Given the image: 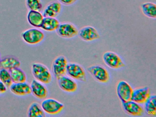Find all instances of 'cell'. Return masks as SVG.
<instances>
[{"mask_svg": "<svg viewBox=\"0 0 156 117\" xmlns=\"http://www.w3.org/2000/svg\"><path fill=\"white\" fill-rule=\"evenodd\" d=\"M32 73L35 80L44 84L51 82L52 76L48 68L40 63H34L32 65Z\"/></svg>", "mask_w": 156, "mask_h": 117, "instance_id": "cell-1", "label": "cell"}, {"mask_svg": "<svg viewBox=\"0 0 156 117\" xmlns=\"http://www.w3.org/2000/svg\"><path fill=\"white\" fill-rule=\"evenodd\" d=\"M22 38L23 41L30 45H36L42 42L44 38L43 32L38 28H31L23 32Z\"/></svg>", "mask_w": 156, "mask_h": 117, "instance_id": "cell-2", "label": "cell"}, {"mask_svg": "<svg viewBox=\"0 0 156 117\" xmlns=\"http://www.w3.org/2000/svg\"><path fill=\"white\" fill-rule=\"evenodd\" d=\"M66 74L73 79L82 82L86 81V73L84 69L81 65L76 63H68L66 66Z\"/></svg>", "mask_w": 156, "mask_h": 117, "instance_id": "cell-3", "label": "cell"}, {"mask_svg": "<svg viewBox=\"0 0 156 117\" xmlns=\"http://www.w3.org/2000/svg\"><path fill=\"white\" fill-rule=\"evenodd\" d=\"M41 106L44 112L50 115L59 114L64 108L63 103L53 98L44 99Z\"/></svg>", "mask_w": 156, "mask_h": 117, "instance_id": "cell-4", "label": "cell"}, {"mask_svg": "<svg viewBox=\"0 0 156 117\" xmlns=\"http://www.w3.org/2000/svg\"><path fill=\"white\" fill-rule=\"evenodd\" d=\"M87 69L96 81L102 83H106L109 81V72L104 67L100 65H94L89 67Z\"/></svg>", "mask_w": 156, "mask_h": 117, "instance_id": "cell-5", "label": "cell"}, {"mask_svg": "<svg viewBox=\"0 0 156 117\" xmlns=\"http://www.w3.org/2000/svg\"><path fill=\"white\" fill-rule=\"evenodd\" d=\"M57 34L64 38H71L78 35V28L73 24L71 23H60L56 30Z\"/></svg>", "mask_w": 156, "mask_h": 117, "instance_id": "cell-6", "label": "cell"}, {"mask_svg": "<svg viewBox=\"0 0 156 117\" xmlns=\"http://www.w3.org/2000/svg\"><path fill=\"white\" fill-rule=\"evenodd\" d=\"M103 59L106 65L113 69H118L125 66V63L119 56L111 51H107L104 53Z\"/></svg>", "mask_w": 156, "mask_h": 117, "instance_id": "cell-7", "label": "cell"}, {"mask_svg": "<svg viewBox=\"0 0 156 117\" xmlns=\"http://www.w3.org/2000/svg\"><path fill=\"white\" fill-rule=\"evenodd\" d=\"M117 94L122 102L131 100L133 89L130 85L125 80H121L118 83Z\"/></svg>", "mask_w": 156, "mask_h": 117, "instance_id": "cell-8", "label": "cell"}, {"mask_svg": "<svg viewBox=\"0 0 156 117\" xmlns=\"http://www.w3.org/2000/svg\"><path fill=\"white\" fill-rule=\"evenodd\" d=\"M68 63L67 59L63 55L59 56L54 60L52 65V70L56 79L66 75Z\"/></svg>", "mask_w": 156, "mask_h": 117, "instance_id": "cell-9", "label": "cell"}, {"mask_svg": "<svg viewBox=\"0 0 156 117\" xmlns=\"http://www.w3.org/2000/svg\"><path fill=\"white\" fill-rule=\"evenodd\" d=\"M79 37L83 41L89 42L100 38L98 31L94 27L87 26L81 28L78 31Z\"/></svg>", "mask_w": 156, "mask_h": 117, "instance_id": "cell-10", "label": "cell"}, {"mask_svg": "<svg viewBox=\"0 0 156 117\" xmlns=\"http://www.w3.org/2000/svg\"><path fill=\"white\" fill-rule=\"evenodd\" d=\"M122 106L125 112L130 116L140 117L145 112L144 108L140 104L131 100L122 102Z\"/></svg>", "mask_w": 156, "mask_h": 117, "instance_id": "cell-11", "label": "cell"}, {"mask_svg": "<svg viewBox=\"0 0 156 117\" xmlns=\"http://www.w3.org/2000/svg\"><path fill=\"white\" fill-rule=\"evenodd\" d=\"M57 79L58 86L63 91L68 93H73L77 90V83L70 77L65 75Z\"/></svg>", "mask_w": 156, "mask_h": 117, "instance_id": "cell-12", "label": "cell"}, {"mask_svg": "<svg viewBox=\"0 0 156 117\" xmlns=\"http://www.w3.org/2000/svg\"><path fill=\"white\" fill-rule=\"evenodd\" d=\"M31 93L35 98L40 100H44L48 97V90L44 84L34 79L30 84Z\"/></svg>", "mask_w": 156, "mask_h": 117, "instance_id": "cell-13", "label": "cell"}, {"mask_svg": "<svg viewBox=\"0 0 156 117\" xmlns=\"http://www.w3.org/2000/svg\"><path fill=\"white\" fill-rule=\"evenodd\" d=\"M150 96V90L147 87L137 89L133 90L131 101L138 104H143Z\"/></svg>", "mask_w": 156, "mask_h": 117, "instance_id": "cell-14", "label": "cell"}, {"mask_svg": "<svg viewBox=\"0 0 156 117\" xmlns=\"http://www.w3.org/2000/svg\"><path fill=\"white\" fill-rule=\"evenodd\" d=\"M12 93L18 96H25L31 93L30 85L25 82L13 83L9 87Z\"/></svg>", "mask_w": 156, "mask_h": 117, "instance_id": "cell-15", "label": "cell"}, {"mask_svg": "<svg viewBox=\"0 0 156 117\" xmlns=\"http://www.w3.org/2000/svg\"><path fill=\"white\" fill-rule=\"evenodd\" d=\"M62 10V5L58 1L51 2L45 7L42 14L44 17H56Z\"/></svg>", "mask_w": 156, "mask_h": 117, "instance_id": "cell-16", "label": "cell"}, {"mask_svg": "<svg viewBox=\"0 0 156 117\" xmlns=\"http://www.w3.org/2000/svg\"><path fill=\"white\" fill-rule=\"evenodd\" d=\"M44 16L40 11H30L28 12L27 19L28 23L36 28H41Z\"/></svg>", "mask_w": 156, "mask_h": 117, "instance_id": "cell-17", "label": "cell"}, {"mask_svg": "<svg viewBox=\"0 0 156 117\" xmlns=\"http://www.w3.org/2000/svg\"><path fill=\"white\" fill-rule=\"evenodd\" d=\"M20 61L13 56H7L0 61V69H4L10 71L13 69L20 67Z\"/></svg>", "mask_w": 156, "mask_h": 117, "instance_id": "cell-18", "label": "cell"}, {"mask_svg": "<svg viewBox=\"0 0 156 117\" xmlns=\"http://www.w3.org/2000/svg\"><path fill=\"white\" fill-rule=\"evenodd\" d=\"M60 23L56 17H44L41 28L46 32L56 31Z\"/></svg>", "mask_w": 156, "mask_h": 117, "instance_id": "cell-19", "label": "cell"}, {"mask_svg": "<svg viewBox=\"0 0 156 117\" xmlns=\"http://www.w3.org/2000/svg\"><path fill=\"white\" fill-rule=\"evenodd\" d=\"M141 11L144 15L149 18H156V5L151 2H146L141 5Z\"/></svg>", "mask_w": 156, "mask_h": 117, "instance_id": "cell-20", "label": "cell"}, {"mask_svg": "<svg viewBox=\"0 0 156 117\" xmlns=\"http://www.w3.org/2000/svg\"><path fill=\"white\" fill-rule=\"evenodd\" d=\"M28 116L30 117H44L45 112L39 103L34 102L30 104L28 109Z\"/></svg>", "mask_w": 156, "mask_h": 117, "instance_id": "cell-21", "label": "cell"}, {"mask_svg": "<svg viewBox=\"0 0 156 117\" xmlns=\"http://www.w3.org/2000/svg\"><path fill=\"white\" fill-rule=\"evenodd\" d=\"M9 71L13 83H22L26 82L27 80L26 74L20 68L13 69Z\"/></svg>", "mask_w": 156, "mask_h": 117, "instance_id": "cell-22", "label": "cell"}, {"mask_svg": "<svg viewBox=\"0 0 156 117\" xmlns=\"http://www.w3.org/2000/svg\"><path fill=\"white\" fill-rule=\"evenodd\" d=\"M145 110L149 116H156V97L155 95L150 96L145 102Z\"/></svg>", "mask_w": 156, "mask_h": 117, "instance_id": "cell-23", "label": "cell"}, {"mask_svg": "<svg viewBox=\"0 0 156 117\" xmlns=\"http://www.w3.org/2000/svg\"><path fill=\"white\" fill-rule=\"evenodd\" d=\"M0 80L8 88H9L12 84L13 83L10 72L4 69H0Z\"/></svg>", "mask_w": 156, "mask_h": 117, "instance_id": "cell-24", "label": "cell"}, {"mask_svg": "<svg viewBox=\"0 0 156 117\" xmlns=\"http://www.w3.org/2000/svg\"><path fill=\"white\" fill-rule=\"evenodd\" d=\"M25 3L30 11L41 12L42 10L43 4L41 0H26Z\"/></svg>", "mask_w": 156, "mask_h": 117, "instance_id": "cell-25", "label": "cell"}, {"mask_svg": "<svg viewBox=\"0 0 156 117\" xmlns=\"http://www.w3.org/2000/svg\"><path fill=\"white\" fill-rule=\"evenodd\" d=\"M78 0H57L62 5H71L76 2Z\"/></svg>", "mask_w": 156, "mask_h": 117, "instance_id": "cell-26", "label": "cell"}, {"mask_svg": "<svg viewBox=\"0 0 156 117\" xmlns=\"http://www.w3.org/2000/svg\"><path fill=\"white\" fill-rule=\"evenodd\" d=\"M8 88L0 80V95L6 93Z\"/></svg>", "mask_w": 156, "mask_h": 117, "instance_id": "cell-27", "label": "cell"}, {"mask_svg": "<svg viewBox=\"0 0 156 117\" xmlns=\"http://www.w3.org/2000/svg\"><path fill=\"white\" fill-rule=\"evenodd\" d=\"M1 60V54H0V61Z\"/></svg>", "mask_w": 156, "mask_h": 117, "instance_id": "cell-28", "label": "cell"}]
</instances>
